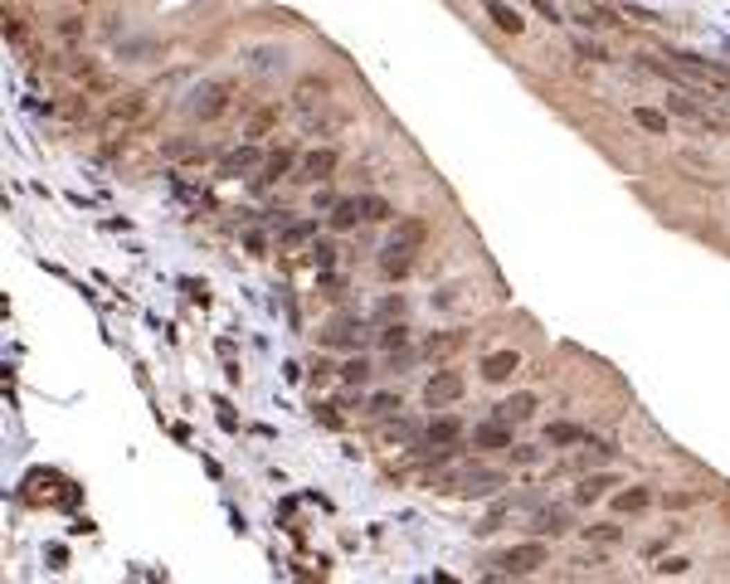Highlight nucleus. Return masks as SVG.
<instances>
[{"instance_id": "nucleus-1", "label": "nucleus", "mask_w": 730, "mask_h": 584, "mask_svg": "<svg viewBox=\"0 0 730 584\" xmlns=\"http://www.w3.org/2000/svg\"><path fill=\"white\" fill-rule=\"evenodd\" d=\"M546 560H550V550H546V540L536 535V540H526V545H512V550H502L492 565H497V574H536Z\"/></svg>"}, {"instance_id": "nucleus-2", "label": "nucleus", "mask_w": 730, "mask_h": 584, "mask_svg": "<svg viewBox=\"0 0 730 584\" xmlns=\"http://www.w3.org/2000/svg\"><path fill=\"white\" fill-rule=\"evenodd\" d=\"M462 400V375L458 370H433V380L424 385V404L428 409H448Z\"/></svg>"}, {"instance_id": "nucleus-3", "label": "nucleus", "mask_w": 730, "mask_h": 584, "mask_svg": "<svg viewBox=\"0 0 730 584\" xmlns=\"http://www.w3.org/2000/svg\"><path fill=\"white\" fill-rule=\"evenodd\" d=\"M229 93H234V83H205V88L195 93L190 112H195L200 122H214L219 112H229Z\"/></svg>"}, {"instance_id": "nucleus-4", "label": "nucleus", "mask_w": 730, "mask_h": 584, "mask_svg": "<svg viewBox=\"0 0 730 584\" xmlns=\"http://www.w3.org/2000/svg\"><path fill=\"white\" fill-rule=\"evenodd\" d=\"M380 273H385L390 282L409 277V273H414V243H399V239H390V243H385V253H380Z\"/></svg>"}, {"instance_id": "nucleus-5", "label": "nucleus", "mask_w": 730, "mask_h": 584, "mask_svg": "<svg viewBox=\"0 0 730 584\" xmlns=\"http://www.w3.org/2000/svg\"><path fill=\"white\" fill-rule=\"evenodd\" d=\"M516 438H512V419H487V424H477L472 429V448H512Z\"/></svg>"}, {"instance_id": "nucleus-6", "label": "nucleus", "mask_w": 730, "mask_h": 584, "mask_svg": "<svg viewBox=\"0 0 730 584\" xmlns=\"http://www.w3.org/2000/svg\"><path fill=\"white\" fill-rule=\"evenodd\" d=\"M336 166H341V151L336 146H317V151L302 156V180H327Z\"/></svg>"}, {"instance_id": "nucleus-7", "label": "nucleus", "mask_w": 730, "mask_h": 584, "mask_svg": "<svg viewBox=\"0 0 730 584\" xmlns=\"http://www.w3.org/2000/svg\"><path fill=\"white\" fill-rule=\"evenodd\" d=\"M516 370H521V356H516V351H492V356L482 361V380H487V385H502V380H512Z\"/></svg>"}, {"instance_id": "nucleus-8", "label": "nucleus", "mask_w": 730, "mask_h": 584, "mask_svg": "<svg viewBox=\"0 0 730 584\" xmlns=\"http://www.w3.org/2000/svg\"><path fill=\"white\" fill-rule=\"evenodd\" d=\"M482 10L492 15V25H497L502 35H521V30H526V20H521V15L507 6V0H482Z\"/></svg>"}, {"instance_id": "nucleus-9", "label": "nucleus", "mask_w": 730, "mask_h": 584, "mask_svg": "<svg viewBox=\"0 0 730 584\" xmlns=\"http://www.w3.org/2000/svg\"><path fill=\"white\" fill-rule=\"evenodd\" d=\"M458 438H462V419H453V414L428 419V429H424V448H433V443H458Z\"/></svg>"}, {"instance_id": "nucleus-10", "label": "nucleus", "mask_w": 730, "mask_h": 584, "mask_svg": "<svg viewBox=\"0 0 730 584\" xmlns=\"http://www.w3.org/2000/svg\"><path fill=\"white\" fill-rule=\"evenodd\" d=\"M365 219V209H360V200H336L331 205V214H327V224L336 229V234H346V229H356Z\"/></svg>"}, {"instance_id": "nucleus-11", "label": "nucleus", "mask_w": 730, "mask_h": 584, "mask_svg": "<svg viewBox=\"0 0 730 584\" xmlns=\"http://www.w3.org/2000/svg\"><path fill=\"white\" fill-rule=\"evenodd\" d=\"M536 404H541V400L521 390V395H512V400H502V404H497V419H512V424H526V419L536 414Z\"/></svg>"}, {"instance_id": "nucleus-12", "label": "nucleus", "mask_w": 730, "mask_h": 584, "mask_svg": "<svg viewBox=\"0 0 730 584\" xmlns=\"http://www.w3.org/2000/svg\"><path fill=\"white\" fill-rule=\"evenodd\" d=\"M502 482H507L502 472H467V477H462V487H453V492H462V497H492Z\"/></svg>"}, {"instance_id": "nucleus-13", "label": "nucleus", "mask_w": 730, "mask_h": 584, "mask_svg": "<svg viewBox=\"0 0 730 584\" xmlns=\"http://www.w3.org/2000/svg\"><path fill=\"white\" fill-rule=\"evenodd\" d=\"M327 346H341V351L360 346V322H356V317H336L331 332H327Z\"/></svg>"}, {"instance_id": "nucleus-14", "label": "nucleus", "mask_w": 730, "mask_h": 584, "mask_svg": "<svg viewBox=\"0 0 730 584\" xmlns=\"http://www.w3.org/2000/svg\"><path fill=\"white\" fill-rule=\"evenodd\" d=\"M565 531H570V511L565 506H550V511H541L531 521V535H565Z\"/></svg>"}, {"instance_id": "nucleus-15", "label": "nucleus", "mask_w": 730, "mask_h": 584, "mask_svg": "<svg viewBox=\"0 0 730 584\" xmlns=\"http://www.w3.org/2000/svg\"><path fill=\"white\" fill-rule=\"evenodd\" d=\"M546 443H550V448H570V443H589V433H584L580 424H565V419H560V424H546Z\"/></svg>"}, {"instance_id": "nucleus-16", "label": "nucleus", "mask_w": 730, "mask_h": 584, "mask_svg": "<svg viewBox=\"0 0 730 584\" xmlns=\"http://www.w3.org/2000/svg\"><path fill=\"white\" fill-rule=\"evenodd\" d=\"M614 482H618L614 472H599V477H584V482L575 487V506H589V501H599V497H604V492H609Z\"/></svg>"}, {"instance_id": "nucleus-17", "label": "nucleus", "mask_w": 730, "mask_h": 584, "mask_svg": "<svg viewBox=\"0 0 730 584\" xmlns=\"http://www.w3.org/2000/svg\"><path fill=\"white\" fill-rule=\"evenodd\" d=\"M259 166V146H238V151H229L224 161H219V175H243V171H254Z\"/></svg>"}, {"instance_id": "nucleus-18", "label": "nucleus", "mask_w": 730, "mask_h": 584, "mask_svg": "<svg viewBox=\"0 0 730 584\" xmlns=\"http://www.w3.org/2000/svg\"><path fill=\"white\" fill-rule=\"evenodd\" d=\"M394 239H399V243H414V248H419V243L428 239V224H424L419 214H404V219H394Z\"/></svg>"}, {"instance_id": "nucleus-19", "label": "nucleus", "mask_w": 730, "mask_h": 584, "mask_svg": "<svg viewBox=\"0 0 730 584\" xmlns=\"http://www.w3.org/2000/svg\"><path fill=\"white\" fill-rule=\"evenodd\" d=\"M288 171H293V151L283 146V151H273V156L263 161V175H259V190H263V185H273V180H278V175H288Z\"/></svg>"}, {"instance_id": "nucleus-20", "label": "nucleus", "mask_w": 730, "mask_h": 584, "mask_svg": "<svg viewBox=\"0 0 730 584\" xmlns=\"http://www.w3.org/2000/svg\"><path fill=\"white\" fill-rule=\"evenodd\" d=\"M633 122L648 137H667V112H657V108H633Z\"/></svg>"}, {"instance_id": "nucleus-21", "label": "nucleus", "mask_w": 730, "mask_h": 584, "mask_svg": "<svg viewBox=\"0 0 730 584\" xmlns=\"http://www.w3.org/2000/svg\"><path fill=\"white\" fill-rule=\"evenodd\" d=\"M360 209H365V219H370V224H385V219H394V205H390L385 195H360Z\"/></svg>"}, {"instance_id": "nucleus-22", "label": "nucleus", "mask_w": 730, "mask_h": 584, "mask_svg": "<svg viewBox=\"0 0 730 584\" xmlns=\"http://www.w3.org/2000/svg\"><path fill=\"white\" fill-rule=\"evenodd\" d=\"M370 375H375V370H370L365 356H351V361L341 366V380H346V385H370Z\"/></svg>"}, {"instance_id": "nucleus-23", "label": "nucleus", "mask_w": 730, "mask_h": 584, "mask_svg": "<svg viewBox=\"0 0 730 584\" xmlns=\"http://www.w3.org/2000/svg\"><path fill=\"white\" fill-rule=\"evenodd\" d=\"M614 506H618V511H643V506H652V492H648V487H628V492L614 497Z\"/></svg>"}, {"instance_id": "nucleus-24", "label": "nucleus", "mask_w": 730, "mask_h": 584, "mask_svg": "<svg viewBox=\"0 0 730 584\" xmlns=\"http://www.w3.org/2000/svg\"><path fill=\"white\" fill-rule=\"evenodd\" d=\"M380 346H385L390 356H394V351H404V346H409V327H404V322L385 327V332H380Z\"/></svg>"}, {"instance_id": "nucleus-25", "label": "nucleus", "mask_w": 730, "mask_h": 584, "mask_svg": "<svg viewBox=\"0 0 730 584\" xmlns=\"http://www.w3.org/2000/svg\"><path fill=\"white\" fill-rule=\"evenodd\" d=\"M507 458H512L516 467H536V463H541V448H536V443H512Z\"/></svg>"}, {"instance_id": "nucleus-26", "label": "nucleus", "mask_w": 730, "mask_h": 584, "mask_svg": "<svg viewBox=\"0 0 730 584\" xmlns=\"http://www.w3.org/2000/svg\"><path fill=\"white\" fill-rule=\"evenodd\" d=\"M584 535H589V540H599V545H614V540H623V531H618L614 521H594V526H584Z\"/></svg>"}, {"instance_id": "nucleus-27", "label": "nucleus", "mask_w": 730, "mask_h": 584, "mask_svg": "<svg viewBox=\"0 0 730 584\" xmlns=\"http://www.w3.org/2000/svg\"><path fill=\"white\" fill-rule=\"evenodd\" d=\"M312 234H317V219H297V224H288V229H283V239H288V243H302V239H312Z\"/></svg>"}, {"instance_id": "nucleus-28", "label": "nucleus", "mask_w": 730, "mask_h": 584, "mask_svg": "<svg viewBox=\"0 0 730 584\" xmlns=\"http://www.w3.org/2000/svg\"><path fill=\"white\" fill-rule=\"evenodd\" d=\"M312 263H317V268H331V263H336V243H331V239H317V243H312Z\"/></svg>"}, {"instance_id": "nucleus-29", "label": "nucleus", "mask_w": 730, "mask_h": 584, "mask_svg": "<svg viewBox=\"0 0 730 584\" xmlns=\"http://www.w3.org/2000/svg\"><path fill=\"white\" fill-rule=\"evenodd\" d=\"M297 93H302V103H312V93H331V78H302Z\"/></svg>"}, {"instance_id": "nucleus-30", "label": "nucleus", "mask_w": 730, "mask_h": 584, "mask_svg": "<svg viewBox=\"0 0 730 584\" xmlns=\"http://www.w3.org/2000/svg\"><path fill=\"white\" fill-rule=\"evenodd\" d=\"M273 122H278V108H263V112H259V117L249 122V137H263V132H268Z\"/></svg>"}, {"instance_id": "nucleus-31", "label": "nucleus", "mask_w": 730, "mask_h": 584, "mask_svg": "<svg viewBox=\"0 0 730 584\" xmlns=\"http://www.w3.org/2000/svg\"><path fill=\"white\" fill-rule=\"evenodd\" d=\"M141 108H146V98H141V93H132L127 103H117V108H112V117H137Z\"/></svg>"}, {"instance_id": "nucleus-32", "label": "nucleus", "mask_w": 730, "mask_h": 584, "mask_svg": "<svg viewBox=\"0 0 730 584\" xmlns=\"http://www.w3.org/2000/svg\"><path fill=\"white\" fill-rule=\"evenodd\" d=\"M453 346H462V336H428V356H443V351H453Z\"/></svg>"}, {"instance_id": "nucleus-33", "label": "nucleus", "mask_w": 730, "mask_h": 584, "mask_svg": "<svg viewBox=\"0 0 730 584\" xmlns=\"http://www.w3.org/2000/svg\"><path fill=\"white\" fill-rule=\"evenodd\" d=\"M394 409H399V395H375V400H370V414H380V419L394 414Z\"/></svg>"}, {"instance_id": "nucleus-34", "label": "nucleus", "mask_w": 730, "mask_h": 584, "mask_svg": "<svg viewBox=\"0 0 730 584\" xmlns=\"http://www.w3.org/2000/svg\"><path fill=\"white\" fill-rule=\"evenodd\" d=\"M575 54H580V59H594V64H604V59H609V49L589 44V40H580V44H575Z\"/></svg>"}, {"instance_id": "nucleus-35", "label": "nucleus", "mask_w": 730, "mask_h": 584, "mask_svg": "<svg viewBox=\"0 0 730 584\" xmlns=\"http://www.w3.org/2000/svg\"><path fill=\"white\" fill-rule=\"evenodd\" d=\"M686 569H691V560H686V555H672V560H662V565H657V574H686Z\"/></svg>"}, {"instance_id": "nucleus-36", "label": "nucleus", "mask_w": 730, "mask_h": 584, "mask_svg": "<svg viewBox=\"0 0 730 584\" xmlns=\"http://www.w3.org/2000/svg\"><path fill=\"white\" fill-rule=\"evenodd\" d=\"M375 312H380V317H404V298L394 292V298H385V302H380Z\"/></svg>"}, {"instance_id": "nucleus-37", "label": "nucleus", "mask_w": 730, "mask_h": 584, "mask_svg": "<svg viewBox=\"0 0 730 584\" xmlns=\"http://www.w3.org/2000/svg\"><path fill=\"white\" fill-rule=\"evenodd\" d=\"M307 370H312V380H331V361H327V356H317Z\"/></svg>"}, {"instance_id": "nucleus-38", "label": "nucleus", "mask_w": 730, "mask_h": 584, "mask_svg": "<svg viewBox=\"0 0 730 584\" xmlns=\"http://www.w3.org/2000/svg\"><path fill=\"white\" fill-rule=\"evenodd\" d=\"M681 64H686V69H701V59H691V54H681ZM706 74H715V78H725V69H720V64H706Z\"/></svg>"}, {"instance_id": "nucleus-39", "label": "nucleus", "mask_w": 730, "mask_h": 584, "mask_svg": "<svg viewBox=\"0 0 730 584\" xmlns=\"http://www.w3.org/2000/svg\"><path fill=\"white\" fill-rule=\"evenodd\" d=\"M667 108H672V112H681V117H701V112H696L686 98H667Z\"/></svg>"}, {"instance_id": "nucleus-40", "label": "nucleus", "mask_w": 730, "mask_h": 584, "mask_svg": "<svg viewBox=\"0 0 730 584\" xmlns=\"http://www.w3.org/2000/svg\"><path fill=\"white\" fill-rule=\"evenodd\" d=\"M691 501H696L691 492H672V497H662V506H677V511H681V506H691Z\"/></svg>"}, {"instance_id": "nucleus-41", "label": "nucleus", "mask_w": 730, "mask_h": 584, "mask_svg": "<svg viewBox=\"0 0 730 584\" xmlns=\"http://www.w3.org/2000/svg\"><path fill=\"white\" fill-rule=\"evenodd\" d=\"M59 35H64V40H78V35H83V20H64Z\"/></svg>"}, {"instance_id": "nucleus-42", "label": "nucleus", "mask_w": 730, "mask_h": 584, "mask_svg": "<svg viewBox=\"0 0 730 584\" xmlns=\"http://www.w3.org/2000/svg\"><path fill=\"white\" fill-rule=\"evenodd\" d=\"M322 424H327V429H341V414H336V404H322Z\"/></svg>"}, {"instance_id": "nucleus-43", "label": "nucleus", "mask_w": 730, "mask_h": 584, "mask_svg": "<svg viewBox=\"0 0 730 584\" xmlns=\"http://www.w3.org/2000/svg\"><path fill=\"white\" fill-rule=\"evenodd\" d=\"M536 10H541V15H550V25H555V20H560V10H555V6H550V0H536Z\"/></svg>"}]
</instances>
